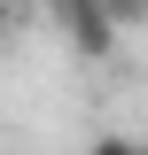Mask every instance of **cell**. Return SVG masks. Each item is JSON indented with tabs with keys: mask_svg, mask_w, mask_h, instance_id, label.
Instances as JSON below:
<instances>
[{
	"mask_svg": "<svg viewBox=\"0 0 148 155\" xmlns=\"http://www.w3.org/2000/svg\"><path fill=\"white\" fill-rule=\"evenodd\" d=\"M47 16H55V31L70 39L86 62H109L117 39H125V31L109 23V8H101V0H47Z\"/></svg>",
	"mask_w": 148,
	"mask_h": 155,
	"instance_id": "obj_1",
	"label": "cell"
},
{
	"mask_svg": "<svg viewBox=\"0 0 148 155\" xmlns=\"http://www.w3.org/2000/svg\"><path fill=\"white\" fill-rule=\"evenodd\" d=\"M117 31H148V0H101Z\"/></svg>",
	"mask_w": 148,
	"mask_h": 155,
	"instance_id": "obj_2",
	"label": "cell"
},
{
	"mask_svg": "<svg viewBox=\"0 0 148 155\" xmlns=\"http://www.w3.org/2000/svg\"><path fill=\"white\" fill-rule=\"evenodd\" d=\"M86 155H148V140H93Z\"/></svg>",
	"mask_w": 148,
	"mask_h": 155,
	"instance_id": "obj_3",
	"label": "cell"
},
{
	"mask_svg": "<svg viewBox=\"0 0 148 155\" xmlns=\"http://www.w3.org/2000/svg\"><path fill=\"white\" fill-rule=\"evenodd\" d=\"M8 31H16V8H8V0H0V47H8Z\"/></svg>",
	"mask_w": 148,
	"mask_h": 155,
	"instance_id": "obj_4",
	"label": "cell"
}]
</instances>
